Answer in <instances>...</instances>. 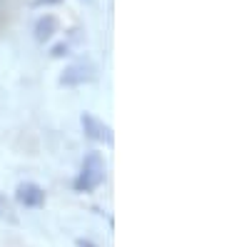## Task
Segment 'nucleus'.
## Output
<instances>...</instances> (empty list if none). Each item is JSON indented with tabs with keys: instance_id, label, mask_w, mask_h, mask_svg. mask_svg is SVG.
<instances>
[{
	"instance_id": "obj_7",
	"label": "nucleus",
	"mask_w": 249,
	"mask_h": 247,
	"mask_svg": "<svg viewBox=\"0 0 249 247\" xmlns=\"http://www.w3.org/2000/svg\"><path fill=\"white\" fill-rule=\"evenodd\" d=\"M77 247H95L90 240H77Z\"/></svg>"
},
{
	"instance_id": "obj_8",
	"label": "nucleus",
	"mask_w": 249,
	"mask_h": 247,
	"mask_svg": "<svg viewBox=\"0 0 249 247\" xmlns=\"http://www.w3.org/2000/svg\"><path fill=\"white\" fill-rule=\"evenodd\" d=\"M5 212H10V210H8V205H5V202H3V200H0V217H3V215H5Z\"/></svg>"
},
{
	"instance_id": "obj_4",
	"label": "nucleus",
	"mask_w": 249,
	"mask_h": 247,
	"mask_svg": "<svg viewBox=\"0 0 249 247\" xmlns=\"http://www.w3.org/2000/svg\"><path fill=\"white\" fill-rule=\"evenodd\" d=\"M15 197H18L20 205H25V208H40V205L45 202L43 188H40V185H35V182H23V185L18 188Z\"/></svg>"
},
{
	"instance_id": "obj_3",
	"label": "nucleus",
	"mask_w": 249,
	"mask_h": 247,
	"mask_svg": "<svg viewBox=\"0 0 249 247\" xmlns=\"http://www.w3.org/2000/svg\"><path fill=\"white\" fill-rule=\"evenodd\" d=\"M97 77L95 68L92 65H85V63H77V65H70L60 77V85H85V82H92Z\"/></svg>"
},
{
	"instance_id": "obj_6",
	"label": "nucleus",
	"mask_w": 249,
	"mask_h": 247,
	"mask_svg": "<svg viewBox=\"0 0 249 247\" xmlns=\"http://www.w3.org/2000/svg\"><path fill=\"white\" fill-rule=\"evenodd\" d=\"M53 55H55V57L68 55V45H57V48H53Z\"/></svg>"
},
{
	"instance_id": "obj_9",
	"label": "nucleus",
	"mask_w": 249,
	"mask_h": 247,
	"mask_svg": "<svg viewBox=\"0 0 249 247\" xmlns=\"http://www.w3.org/2000/svg\"><path fill=\"white\" fill-rule=\"evenodd\" d=\"M48 3H60V0H37V5H48Z\"/></svg>"
},
{
	"instance_id": "obj_5",
	"label": "nucleus",
	"mask_w": 249,
	"mask_h": 247,
	"mask_svg": "<svg viewBox=\"0 0 249 247\" xmlns=\"http://www.w3.org/2000/svg\"><path fill=\"white\" fill-rule=\"evenodd\" d=\"M57 28H60V23H57L55 15H43L35 23V38L40 40V43H45V40H50L57 33Z\"/></svg>"
},
{
	"instance_id": "obj_2",
	"label": "nucleus",
	"mask_w": 249,
	"mask_h": 247,
	"mask_svg": "<svg viewBox=\"0 0 249 247\" xmlns=\"http://www.w3.org/2000/svg\"><path fill=\"white\" fill-rule=\"evenodd\" d=\"M80 122H82V130H85V135H88L90 140L105 142V145H112V142H115L110 125H105V122H102V120H97L95 115H90V113H82Z\"/></svg>"
},
{
	"instance_id": "obj_1",
	"label": "nucleus",
	"mask_w": 249,
	"mask_h": 247,
	"mask_svg": "<svg viewBox=\"0 0 249 247\" xmlns=\"http://www.w3.org/2000/svg\"><path fill=\"white\" fill-rule=\"evenodd\" d=\"M102 180H105V160H102L100 152H90L82 160L80 175L75 180V190L77 192H92L102 185Z\"/></svg>"
}]
</instances>
